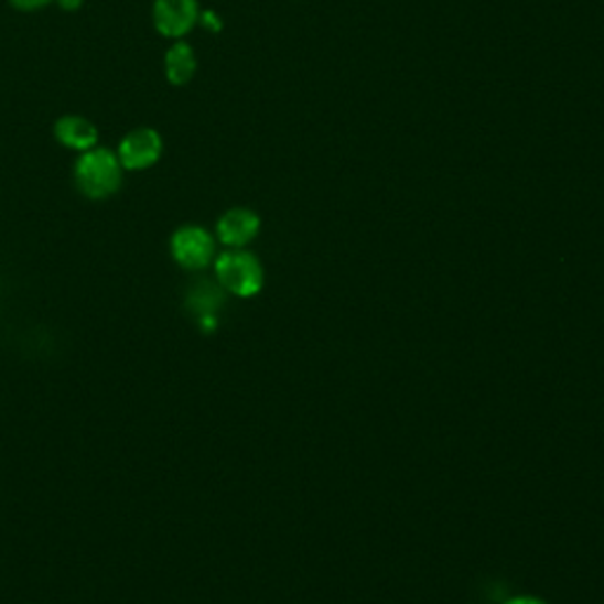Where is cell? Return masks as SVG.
I'll return each mask as SVG.
<instances>
[{
    "label": "cell",
    "mask_w": 604,
    "mask_h": 604,
    "mask_svg": "<svg viewBox=\"0 0 604 604\" xmlns=\"http://www.w3.org/2000/svg\"><path fill=\"white\" fill-rule=\"evenodd\" d=\"M123 165L116 151L107 147H93L76 159L74 182L78 192L90 201H105L121 190Z\"/></svg>",
    "instance_id": "1"
},
{
    "label": "cell",
    "mask_w": 604,
    "mask_h": 604,
    "mask_svg": "<svg viewBox=\"0 0 604 604\" xmlns=\"http://www.w3.org/2000/svg\"><path fill=\"white\" fill-rule=\"evenodd\" d=\"M215 281L237 298H254L265 287V270L260 260L244 248L225 250L215 258Z\"/></svg>",
    "instance_id": "2"
},
{
    "label": "cell",
    "mask_w": 604,
    "mask_h": 604,
    "mask_svg": "<svg viewBox=\"0 0 604 604\" xmlns=\"http://www.w3.org/2000/svg\"><path fill=\"white\" fill-rule=\"evenodd\" d=\"M171 256L187 272H204L215 262L213 234L198 225H184L173 231Z\"/></svg>",
    "instance_id": "3"
},
{
    "label": "cell",
    "mask_w": 604,
    "mask_h": 604,
    "mask_svg": "<svg viewBox=\"0 0 604 604\" xmlns=\"http://www.w3.org/2000/svg\"><path fill=\"white\" fill-rule=\"evenodd\" d=\"M198 0H154L151 22L165 39L182 41L198 24Z\"/></svg>",
    "instance_id": "4"
},
{
    "label": "cell",
    "mask_w": 604,
    "mask_h": 604,
    "mask_svg": "<svg viewBox=\"0 0 604 604\" xmlns=\"http://www.w3.org/2000/svg\"><path fill=\"white\" fill-rule=\"evenodd\" d=\"M163 154V140L154 128H136L119 142L116 157H119L123 171L140 173L154 165Z\"/></svg>",
    "instance_id": "5"
},
{
    "label": "cell",
    "mask_w": 604,
    "mask_h": 604,
    "mask_svg": "<svg viewBox=\"0 0 604 604\" xmlns=\"http://www.w3.org/2000/svg\"><path fill=\"white\" fill-rule=\"evenodd\" d=\"M225 300H227V291L220 287V283L198 279L190 287L187 298H184V308L190 310V314L196 319V324L201 328L211 333L217 326V312L223 310Z\"/></svg>",
    "instance_id": "6"
},
{
    "label": "cell",
    "mask_w": 604,
    "mask_h": 604,
    "mask_svg": "<svg viewBox=\"0 0 604 604\" xmlns=\"http://www.w3.org/2000/svg\"><path fill=\"white\" fill-rule=\"evenodd\" d=\"M260 217L250 208H229L215 225L217 241L227 248H244L258 237Z\"/></svg>",
    "instance_id": "7"
},
{
    "label": "cell",
    "mask_w": 604,
    "mask_h": 604,
    "mask_svg": "<svg viewBox=\"0 0 604 604\" xmlns=\"http://www.w3.org/2000/svg\"><path fill=\"white\" fill-rule=\"evenodd\" d=\"M53 130H55V138L62 147L74 149V151H78V154L97 147V140H99L97 126L93 121H88L86 116H78V114L60 116Z\"/></svg>",
    "instance_id": "8"
},
{
    "label": "cell",
    "mask_w": 604,
    "mask_h": 604,
    "mask_svg": "<svg viewBox=\"0 0 604 604\" xmlns=\"http://www.w3.org/2000/svg\"><path fill=\"white\" fill-rule=\"evenodd\" d=\"M165 78L171 86H187L196 74V53L190 43L175 41L163 57Z\"/></svg>",
    "instance_id": "9"
},
{
    "label": "cell",
    "mask_w": 604,
    "mask_h": 604,
    "mask_svg": "<svg viewBox=\"0 0 604 604\" xmlns=\"http://www.w3.org/2000/svg\"><path fill=\"white\" fill-rule=\"evenodd\" d=\"M53 0H10V6L20 12H36L47 8Z\"/></svg>",
    "instance_id": "10"
},
{
    "label": "cell",
    "mask_w": 604,
    "mask_h": 604,
    "mask_svg": "<svg viewBox=\"0 0 604 604\" xmlns=\"http://www.w3.org/2000/svg\"><path fill=\"white\" fill-rule=\"evenodd\" d=\"M198 22L201 24H204L206 29H211V31H220L223 29V22H220V17H217L213 10H208V12H201V17H198Z\"/></svg>",
    "instance_id": "11"
},
{
    "label": "cell",
    "mask_w": 604,
    "mask_h": 604,
    "mask_svg": "<svg viewBox=\"0 0 604 604\" xmlns=\"http://www.w3.org/2000/svg\"><path fill=\"white\" fill-rule=\"evenodd\" d=\"M57 6L62 10H66V12H74V10H78L83 6V0H57Z\"/></svg>",
    "instance_id": "12"
},
{
    "label": "cell",
    "mask_w": 604,
    "mask_h": 604,
    "mask_svg": "<svg viewBox=\"0 0 604 604\" xmlns=\"http://www.w3.org/2000/svg\"><path fill=\"white\" fill-rule=\"evenodd\" d=\"M506 604H546V602L543 600H536V597H513Z\"/></svg>",
    "instance_id": "13"
}]
</instances>
